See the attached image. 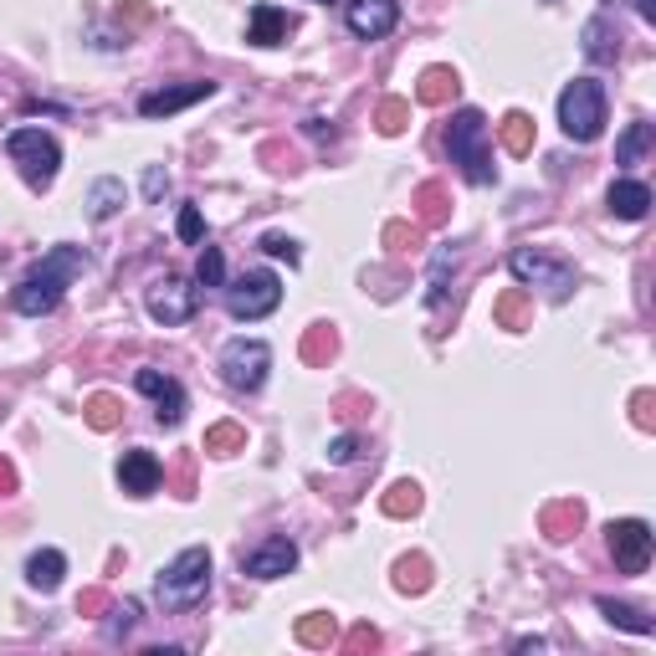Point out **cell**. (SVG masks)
I'll use <instances>...</instances> for the list:
<instances>
[{"mask_svg": "<svg viewBox=\"0 0 656 656\" xmlns=\"http://www.w3.org/2000/svg\"><path fill=\"white\" fill-rule=\"evenodd\" d=\"M283 303V277L272 267H252L241 272L231 287H226V313H231L236 323H257L267 319L272 308Z\"/></svg>", "mask_w": 656, "mask_h": 656, "instance_id": "52a82bcc", "label": "cell"}, {"mask_svg": "<svg viewBox=\"0 0 656 656\" xmlns=\"http://www.w3.org/2000/svg\"><path fill=\"white\" fill-rule=\"evenodd\" d=\"M606 549L621 574H646L652 564V523L646 518H616L606 528Z\"/></svg>", "mask_w": 656, "mask_h": 656, "instance_id": "30bf717a", "label": "cell"}, {"mask_svg": "<svg viewBox=\"0 0 656 656\" xmlns=\"http://www.w3.org/2000/svg\"><path fill=\"white\" fill-rule=\"evenodd\" d=\"M416 98L421 103H446V98H456V72L452 68H431V72H421V87H416Z\"/></svg>", "mask_w": 656, "mask_h": 656, "instance_id": "603a6c76", "label": "cell"}, {"mask_svg": "<svg viewBox=\"0 0 656 656\" xmlns=\"http://www.w3.org/2000/svg\"><path fill=\"white\" fill-rule=\"evenodd\" d=\"M123 201H129V190H123V180L118 175H103V180H93V190H87V220H114L118 211H123Z\"/></svg>", "mask_w": 656, "mask_h": 656, "instance_id": "d6986e66", "label": "cell"}, {"mask_svg": "<svg viewBox=\"0 0 656 656\" xmlns=\"http://www.w3.org/2000/svg\"><path fill=\"white\" fill-rule=\"evenodd\" d=\"M134 621H139V600H123V606L114 610V621H108V641L129 636V631H134Z\"/></svg>", "mask_w": 656, "mask_h": 656, "instance_id": "e575fe53", "label": "cell"}, {"mask_svg": "<svg viewBox=\"0 0 656 656\" xmlns=\"http://www.w3.org/2000/svg\"><path fill=\"white\" fill-rule=\"evenodd\" d=\"M267 370H272V349L262 338H231L220 349V380L231 390H241V395H257L267 385Z\"/></svg>", "mask_w": 656, "mask_h": 656, "instance_id": "ba28073f", "label": "cell"}, {"mask_svg": "<svg viewBox=\"0 0 656 656\" xmlns=\"http://www.w3.org/2000/svg\"><path fill=\"white\" fill-rule=\"evenodd\" d=\"M498 319H503V329H523V293H508L498 303Z\"/></svg>", "mask_w": 656, "mask_h": 656, "instance_id": "8d00e7d4", "label": "cell"}, {"mask_svg": "<svg viewBox=\"0 0 656 656\" xmlns=\"http://www.w3.org/2000/svg\"><path fill=\"white\" fill-rule=\"evenodd\" d=\"M503 150L508 154H528V150H534V118H528V114H508L503 118Z\"/></svg>", "mask_w": 656, "mask_h": 656, "instance_id": "cb8c5ba5", "label": "cell"}, {"mask_svg": "<svg viewBox=\"0 0 656 656\" xmlns=\"http://www.w3.org/2000/svg\"><path fill=\"white\" fill-rule=\"evenodd\" d=\"M262 252L277 257V262H287V267H298V262H303L298 241H293V236H283V231H267V236H262Z\"/></svg>", "mask_w": 656, "mask_h": 656, "instance_id": "f546056e", "label": "cell"}, {"mask_svg": "<svg viewBox=\"0 0 656 656\" xmlns=\"http://www.w3.org/2000/svg\"><path fill=\"white\" fill-rule=\"evenodd\" d=\"M359 452H365V437H354V431H344V437L329 441V462H334V467H349V462H359Z\"/></svg>", "mask_w": 656, "mask_h": 656, "instance_id": "1f68e13d", "label": "cell"}, {"mask_svg": "<svg viewBox=\"0 0 656 656\" xmlns=\"http://www.w3.org/2000/svg\"><path fill=\"white\" fill-rule=\"evenodd\" d=\"M195 303H201V287H190L186 277H175V272H165V277L150 283V293H144L150 319L165 323V329H180V323L195 319Z\"/></svg>", "mask_w": 656, "mask_h": 656, "instance_id": "9c48e42d", "label": "cell"}, {"mask_svg": "<svg viewBox=\"0 0 656 656\" xmlns=\"http://www.w3.org/2000/svg\"><path fill=\"white\" fill-rule=\"evenodd\" d=\"M401 589H426V559H401Z\"/></svg>", "mask_w": 656, "mask_h": 656, "instance_id": "d590c367", "label": "cell"}, {"mask_svg": "<svg viewBox=\"0 0 656 656\" xmlns=\"http://www.w3.org/2000/svg\"><path fill=\"white\" fill-rule=\"evenodd\" d=\"M580 41H585V62H595V68H606V62L621 57V32L610 26V16H589Z\"/></svg>", "mask_w": 656, "mask_h": 656, "instance_id": "e0dca14e", "label": "cell"}, {"mask_svg": "<svg viewBox=\"0 0 656 656\" xmlns=\"http://www.w3.org/2000/svg\"><path fill=\"white\" fill-rule=\"evenodd\" d=\"M298 641L303 646H329L334 641V621L329 616H308V621H298Z\"/></svg>", "mask_w": 656, "mask_h": 656, "instance_id": "d6a6232c", "label": "cell"}, {"mask_svg": "<svg viewBox=\"0 0 656 656\" xmlns=\"http://www.w3.org/2000/svg\"><path fill=\"white\" fill-rule=\"evenodd\" d=\"M405 118H410V108H405L401 98L380 103V134H401V129H405Z\"/></svg>", "mask_w": 656, "mask_h": 656, "instance_id": "836d02e7", "label": "cell"}, {"mask_svg": "<svg viewBox=\"0 0 656 656\" xmlns=\"http://www.w3.org/2000/svg\"><path fill=\"white\" fill-rule=\"evenodd\" d=\"M87 426H93V431H114L118 426V401L114 395H93V401H87Z\"/></svg>", "mask_w": 656, "mask_h": 656, "instance_id": "f1b7e54d", "label": "cell"}, {"mask_svg": "<svg viewBox=\"0 0 656 656\" xmlns=\"http://www.w3.org/2000/svg\"><path fill=\"white\" fill-rule=\"evenodd\" d=\"M313 5H329V0H313Z\"/></svg>", "mask_w": 656, "mask_h": 656, "instance_id": "7bdbcfd3", "label": "cell"}, {"mask_svg": "<svg viewBox=\"0 0 656 656\" xmlns=\"http://www.w3.org/2000/svg\"><path fill=\"white\" fill-rule=\"evenodd\" d=\"M446 154L452 165L467 175L472 186H492L498 180V165H492V150H488V118L477 108H456L452 123H446Z\"/></svg>", "mask_w": 656, "mask_h": 656, "instance_id": "3957f363", "label": "cell"}, {"mask_svg": "<svg viewBox=\"0 0 656 656\" xmlns=\"http://www.w3.org/2000/svg\"><path fill=\"white\" fill-rule=\"evenodd\" d=\"M247 446V431L236 421H220V426H211L205 431V452H216V456H231V452H241Z\"/></svg>", "mask_w": 656, "mask_h": 656, "instance_id": "d4e9b609", "label": "cell"}, {"mask_svg": "<svg viewBox=\"0 0 656 656\" xmlns=\"http://www.w3.org/2000/svg\"><path fill=\"white\" fill-rule=\"evenodd\" d=\"M134 385L144 390L154 405H159V410H154V416H159V426H180V421H186L190 395H186V385H180L175 374H165V370H139Z\"/></svg>", "mask_w": 656, "mask_h": 656, "instance_id": "7c38bea8", "label": "cell"}, {"mask_svg": "<svg viewBox=\"0 0 656 656\" xmlns=\"http://www.w3.org/2000/svg\"><path fill=\"white\" fill-rule=\"evenodd\" d=\"M154 595H159V606L165 610H195L201 606L205 595H211V549H201V544L180 549V554L159 570Z\"/></svg>", "mask_w": 656, "mask_h": 656, "instance_id": "7a4b0ae2", "label": "cell"}, {"mask_svg": "<svg viewBox=\"0 0 656 656\" xmlns=\"http://www.w3.org/2000/svg\"><path fill=\"white\" fill-rule=\"evenodd\" d=\"M344 26H349L359 41H380V36H390L401 26V5H395V0H349Z\"/></svg>", "mask_w": 656, "mask_h": 656, "instance_id": "4fadbf2b", "label": "cell"}, {"mask_svg": "<svg viewBox=\"0 0 656 656\" xmlns=\"http://www.w3.org/2000/svg\"><path fill=\"white\" fill-rule=\"evenodd\" d=\"M595 610H600L610 625L631 631V636H652V631H656V621L641 606H625V600H610V595H600V600H595Z\"/></svg>", "mask_w": 656, "mask_h": 656, "instance_id": "44dd1931", "label": "cell"}, {"mask_svg": "<svg viewBox=\"0 0 656 656\" xmlns=\"http://www.w3.org/2000/svg\"><path fill=\"white\" fill-rule=\"evenodd\" d=\"M5 159L16 165V175L32 190H51L57 169H62V144H57L47 129H11V139H5Z\"/></svg>", "mask_w": 656, "mask_h": 656, "instance_id": "277c9868", "label": "cell"}, {"mask_svg": "<svg viewBox=\"0 0 656 656\" xmlns=\"http://www.w3.org/2000/svg\"><path fill=\"white\" fill-rule=\"evenodd\" d=\"M169 190V175H165V165H150L144 169V201H159Z\"/></svg>", "mask_w": 656, "mask_h": 656, "instance_id": "74e56055", "label": "cell"}, {"mask_svg": "<svg viewBox=\"0 0 656 656\" xmlns=\"http://www.w3.org/2000/svg\"><path fill=\"white\" fill-rule=\"evenodd\" d=\"M175 231H180V241H186V247H201V241H205V216L195 211V205H180V220H175Z\"/></svg>", "mask_w": 656, "mask_h": 656, "instance_id": "4dcf8cb0", "label": "cell"}, {"mask_svg": "<svg viewBox=\"0 0 656 656\" xmlns=\"http://www.w3.org/2000/svg\"><path fill=\"white\" fill-rule=\"evenodd\" d=\"M508 272H513L528 293L539 287L544 298H554V303H564V298L574 293V267L559 252H544V247H513Z\"/></svg>", "mask_w": 656, "mask_h": 656, "instance_id": "8992f818", "label": "cell"}, {"mask_svg": "<svg viewBox=\"0 0 656 656\" xmlns=\"http://www.w3.org/2000/svg\"><path fill=\"white\" fill-rule=\"evenodd\" d=\"M446 272H456V252L452 247H437V257H431V308L446 298Z\"/></svg>", "mask_w": 656, "mask_h": 656, "instance_id": "83f0119b", "label": "cell"}, {"mask_svg": "<svg viewBox=\"0 0 656 656\" xmlns=\"http://www.w3.org/2000/svg\"><path fill=\"white\" fill-rule=\"evenodd\" d=\"M421 220H441V186H421Z\"/></svg>", "mask_w": 656, "mask_h": 656, "instance_id": "ab89813d", "label": "cell"}, {"mask_svg": "<svg viewBox=\"0 0 656 656\" xmlns=\"http://www.w3.org/2000/svg\"><path fill=\"white\" fill-rule=\"evenodd\" d=\"M631 5H636L641 21H656V0H631Z\"/></svg>", "mask_w": 656, "mask_h": 656, "instance_id": "b9f144b4", "label": "cell"}, {"mask_svg": "<svg viewBox=\"0 0 656 656\" xmlns=\"http://www.w3.org/2000/svg\"><path fill=\"white\" fill-rule=\"evenodd\" d=\"M606 205H610V216H621V220H646L652 190L641 186V180H616V186L606 190Z\"/></svg>", "mask_w": 656, "mask_h": 656, "instance_id": "ac0fdd59", "label": "cell"}, {"mask_svg": "<svg viewBox=\"0 0 656 656\" xmlns=\"http://www.w3.org/2000/svg\"><path fill=\"white\" fill-rule=\"evenodd\" d=\"M559 129L574 144H595L600 139V129H606V87L595 77H574L559 93Z\"/></svg>", "mask_w": 656, "mask_h": 656, "instance_id": "5b68a950", "label": "cell"}, {"mask_svg": "<svg viewBox=\"0 0 656 656\" xmlns=\"http://www.w3.org/2000/svg\"><path fill=\"white\" fill-rule=\"evenodd\" d=\"M287 36H293V16L287 11H277V5H252V21H247V41H257V47H283Z\"/></svg>", "mask_w": 656, "mask_h": 656, "instance_id": "2e32d148", "label": "cell"}, {"mask_svg": "<svg viewBox=\"0 0 656 656\" xmlns=\"http://www.w3.org/2000/svg\"><path fill=\"white\" fill-rule=\"evenodd\" d=\"M216 93V83H175V87H159V93H144L139 98V114L144 118H169L180 114V108H190V103H201Z\"/></svg>", "mask_w": 656, "mask_h": 656, "instance_id": "5bb4252c", "label": "cell"}, {"mask_svg": "<svg viewBox=\"0 0 656 656\" xmlns=\"http://www.w3.org/2000/svg\"><path fill=\"white\" fill-rule=\"evenodd\" d=\"M652 139H656V129L646 123V118H636V123H625V134L616 139V165H636L641 154L652 150Z\"/></svg>", "mask_w": 656, "mask_h": 656, "instance_id": "7402d4cb", "label": "cell"}, {"mask_svg": "<svg viewBox=\"0 0 656 656\" xmlns=\"http://www.w3.org/2000/svg\"><path fill=\"white\" fill-rule=\"evenodd\" d=\"M380 508H385L390 518H405V513H416V508H421V488H416V482H395V488L380 498Z\"/></svg>", "mask_w": 656, "mask_h": 656, "instance_id": "484cf974", "label": "cell"}, {"mask_svg": "<svg viewBox=\"0 0 656 656\" xmlns=\"http://www.w3.org/2000/svg\"><path fill=\"white\" fill-rule=\"evenodd\" d=\"M380 646V631L374 625H359V631H349V652H374Z\"/></svg>", "mask_w": 656, "mask_h": 656, "instance_id": "f35d334b", "label": "cell"}, {"mask_svg": "<svg viewBox=\"0 0 656 656\" xmlns=\"http://www.w3.org/2000/svg\"><path fill=\"white\" fill-rule=\"evenodd\" d=\"M83 272H87V252L62 241V247H51V252L11 287V308H16L21 319H47V313H57L62 293H68Z\"/></svg>", "mask_w": 656, "mask_h": 656, "instance_id": "6da1fadb", "label": "cell"}, {"mask_svg": "<svg viewBox=\"0 0 656 656\" xmlns=\"http://www.w3.org/2000/svg\"><path fill=\"white\" fill-rule=\"evenodd\" d=\"M293 570H298V544L283 539V534H272V539H262L257 549L241 554V574L247 580H283Z\"/></svg>", "mask_w": 656, "mask_h": 656, "instance_id": "8fae6325", "label": "cell"}, {"mask_svg": "<svg viewBox=\"0 0 656 656\" xmlns=\"http://www.w3.org/2000/svg\"><path fill=\"white\" fill-rule=\"evenodd\" d=\"M62 574H68V554L62 549H36L26 559V585L41 589V595H51V589L62 585Z\"/></svg>", "mask_w": 656, "mask_h": 656, "instance_id": "ffe728a7", "label": "cell"}, {"mask_svg": "<svg viewBox=\"0 0 656 656\" xmlns=\"http://www.w3.org/2000/svg\"><path fill=\"white\" fill-rule=\"evenodd\" d=\"M118 482H123V492H134V498H150V492L165 482V467H159L154 452H123L118 456Z\"/></svg>", "mask_w": 656, "mask_h": 656, "instance_id": "9a60e30c", "label": "cell"}, {"mask_svg": "<svg viewBox=\"0 0 656 656\" xmlns=\"http://www.w3.org/2000/svg\"><path fill=\"white\" fill-rule=\"evenodd\" d=\"M518 652H549V641H544V636H523Z\"/></svg>", "mask_w": 656, "mask_h": 656, "instance_id": "60d3db41", "label": "cell"}, {"mask_svg": "<svg viewBox=\"0 0 656 656\" xmlns=\"http://www.w3.org/2000/svg\"><path fill=\"white\" fill-rule=\"evenodd\" d=\"M195 283H201V287H226V257H220V247H201Z\"/></svg>", "mask_w": 656, "mask_h": 656, "instance_id": "4316f807", "label": "cell"}]
</instances>
